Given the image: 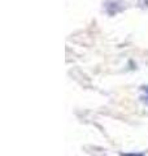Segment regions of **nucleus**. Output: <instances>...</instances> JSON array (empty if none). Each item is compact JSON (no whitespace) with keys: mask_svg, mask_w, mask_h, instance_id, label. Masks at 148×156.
<instances>
[{"mask_svg":"<svg viewBox=\"0 0 148 156\" xmlns=\"http://www.w3.org/2000/svg\"><path fill=\"white\" fill-rule=\"evenodd\" d=\"M142 91L144 92V96H142V100L146 101V103L148 104V86L147 87H142Z\"/></svg>","mask_w":148,"mask_h":156,"instance_id":"f257e3e1","label":"nucleus"},{"mask_svg":"<svg viewBox=\"0 0 148 156\" xmlns=\"http://www.w3.org/2000/svg\"><path fill=\"white\" fill-rule=\"evenodd\" d=\"M122 156H144V155H140V154H127V155H125V154H122Z\"/></svg>","mask_w":148,"mask_h":156,"instance_id":"f03ea898","label":"nucleus"}]
</instances>
